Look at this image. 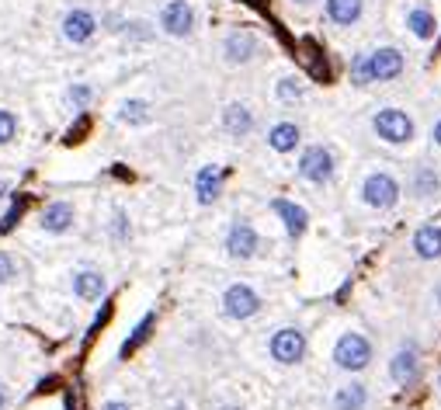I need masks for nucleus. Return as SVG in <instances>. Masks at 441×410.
<instances>
[{
  "mask_svg": "<svg viewBox=\"0 0 441 410\" xmlns=\"http://www.w3.org/2000/svg\"><path fill=\"white\" fill-rule=\"evenodd\" d=\"M403 53L396 46H382V49H372V53H358L351 59L348 73L355 87H368V83H386L396 81L403 73Z\"/></svg>",
  "mask_w": 441,
  "mask_h": 410,
  "instance_id": "f257e3e1",
  "label": "nucleus"
},
{
  "mask_svg": "<svg viewBox=\"0 0 441 410\" xmlns=\"http://www.w3.org/2000/svg\"><path fill=\"white\" fill-rule=\"evenodd\" d=\"M420 376H424V358H420V348H417L414 341L400 344L396 355L390 358V379L400 386V389H414V386L420 383Z\"/></svg>",
  "mask_w": 441,
  "mask_h": 410,
  "instance_id": "39448f33",
  "label": "nucleus"
},
{
  "mask_svg": "<svg viewBox=\"0 0 441 410\" xmlns=\"http://www.w3.org/2000/svg\"><path fill=\"white\" fill-rule=\"evenodd\" d=\"M14 136H18V118H14V111L0 108V146L11 143Z\"/></svg>",
  "mask_w": 441,
  "mask_h": 410,
  "instance_id": "7c9ffc66",
  "label": "nucleus"
},
{
  "mask_svg": "<svg viewBox=\"0 0 441 410\" xmlns=\"http://www.w3.org/2000/svg\"><path fill=\"white\" fill-rule=\"evenodd\" d=\"M219 410H243V407H236V404H226V407H219Z\"/></svg>",
  "mask_w": 441,
  "mask_h": 410,
  "instance_id": "58836bf2",
  "label": "nucleus"
},
{
  "mask_svg": "<svg viewBox=\"0 0 441 410\" xmlns=\"http://www.w3.org/2000/svg\"><path fill=\"white\" fill-rule=\"evenodd\" d=\"M400 181L392 178L390 170H372L368 178L362 181V202L368 209H379V212H386L392 209L396 202H400Z\"/></svg>",
  "mask_w": 441,
  "mask_h": 410,
  "instance_id": "20e7f679",
  "label": "nucleus"
},
{
  "mask_svg": "<svg viewBox=\"0 0 441 410\" xmlns=\"http://www.w3.org/2000/svg\"><path fill=\"white\" fill-rule=\"evenodd\" d=\"M160 28L171 35V39H188L195 31V7L188 0H171L163 4L160 11Z\"/></svg>",
  "mask_w": 441,
  "mask_h": 410,
  "instance_id": "9b49d317",
  "label": "nucleus"
},
{
  "mask_svg": "<svg viewBox=\"0 0 441 410\" xmlns=\"http://www.w3.org/2000/svg\"><path fill=\"white\" fill-rule=\"evenodd\" d=\"M153 324H156V317H153V313H146V317H143V320L132 327V337L126 341V344H122V352H118V355L129 358L132 352L139 348V344H146V341H150V330H153Z\"/></svg>",
  "mask_w": 441,
  "mask_h": 410,
  "instance_id": "a878e982",
  "label": "nucleus"
},
{
  "mask_svg": "<svg viewBox=\"0 0 441 410\" xmlns=\"http://www.w3.org/2000/svg\"><path fill=\"white\" fill-rule=\"evenodd\" d=\"M435 302H438V306H441V282H438V285H435Z\"/></svg>",
  "mask_w": 441,
  "mask_h": 410,
  "instance_id": "4c0bfd02",
  "label": "nucleus"
},
{
  "mask_svg": "<svg viewBox=\"0 0 441 410\" xmlns=\"http://www.w3.org/2000/svg\"><path fill=\"white\" fill-rule=\"evenodd\" d=\"M407 28L414 31L417 39H435V35H438V21H435V14H431L427 7L407 11Z\"/></svg>",
  "mask_w": 441,
  "mask_h": 410,
  "instance_id": "b1692460",
  "label": "nucleus"
},
{
  "mask_svg": "<svg viewBox=\"0 0 441 410\" xmlns=\"http://www.w3.org/2000/svg\"><path fill=\"white\" fill-rule=\"evenodd\" d=\"M108 233H111V240H115V244H129V237H132V222H129V216H126V209H115V212H111Z\"/></svg>",
  "mask_w": 441,
  "mask_h": 410,
  "instance_id": "bb28decb",
  "label": "nucleus"
},
{
  "mask_svg": "<svg viewBox=\"0 0 441 410\" xmlns=\"http://www.w3.org/2000/svg\"><path fill=\"white\" fill-rule=\"evenodd\" d=\"M4 195H7V181L0 178V202H4Z\"/></svg>",
  "mask_w": 441,
  "mask_h": 410,
  "instance_id": "c9c22d12",
  "label": "nucleus"
},
{
  "mask_svg": "<svg viewBox=\"0 0 441 410\" xmlns=\"http://www.w3.org/2000/svg\"><path fill=\"white\" fill-rule=\"evenodd\" d=\"M435 56H441V42H438V46H435Z\"/></svg>",
  "mask_w": 441,
  "mask_h": 410,
  "instance_id": "ea45409f",
  "label": "nucleus"
},
{
  "mask_svg": "<svg viewBox=\"0 0 441 410\" xmlns=\"http://www.w3.org/2000/svg\"><path fill=\"white\" fill-rule=\"evenodd\" d=\"M368 362H372L368 337L358 334V330L340 334L338 344H334V365H338L340 372H362V369H368Z\"/></svg>",
  "mask_w": 441,
  "mask_h": 410,
  "instance_id": "7ed1b4c3",
  "label": "nucleus"
},
{
  "mask_svg": "<svg viewBox=\"0 0 441 410\" xmlns=\"http://www.w3.org/2000/svg\"><path fill=\"white\" fill-rule=\"evenodd\" d=\"M438 393H441V376H438Z\"/></svg>",
  "mask_w": 441,
  "mask_h": 410,
  "instance_id": "79ce46f5",
  "label": "nucleus"
},
{
  "mask_svg": "<svg viewBox=\"0 0 441 410\" xmlns=\"http://www.w3.org/2000/svg\"><path fill=\"white\" fill-rule=\"evenodd\" d=\"M87 133H91V115H87V111H80V115H77V122H74V125L66 129L63 143H66V146H74V143H80V139L87 136Z\"/></svg>",
  "mask_w": 441,
  "mask_h": 410,
  "instance_id": "c85d7f7f",
  "label": "nucleus"
},
{
  "mask_svg": "<svg viewBox=\"0 0 441 410\" xmlns=\"http://www.w3.org/2000/svg\"><path fill=\"white\" fill-rule=\"evenodd\" d=\"M226 167L219 164H206L198 167V174H195V198H198V205H212V202H219V195L226 188Z\"/></svg>",
  "mask_w": 441,
  "mask_h": 410,
  "instance_id": "ddd939ff",
  "label": "nucleus"
},
{
  "mask_svg": "<svg viewBox=\"0 0 441 410\" xmlns=\"http://www.w3.org/2000/svg\"><path fill=\"white\" fill-rule=\"evenodd\" d=\"M410 195L420 198V202L438 198L441 195V170L438 167H431V164L414 167V174H410Z\"/></svg>",
  "mask_w": 441,
  "mask_h": 410,
  "instance_id": "a211bd4d",
  "label": "nucleus"
},
{
  "mask_svg": "<svg viewBox=\"0 0 441 410\" xmlns=\"http://www.w3.org/2000/svg\"><path fill=\"white\" fill-rule=\"evenodd\" d=\"M25 205H28V198H18V202L4 212V219H0V233H11V230L18 226V219L25 216Z\"/></svg>",
  "mask_w": 441,
  "mask_h": 410,
  "instance_id": "c756f323",
  "label": "nucleus"
},
{
  "mask_svg": "<svg viewBox=\"0 0 441 410\" xmlns=\"http://www.w3.org/2000/svg\"><path fill=\"white\" fill-rule=\"evenodd\" d=\"M260 296L247 285V282H233L226 292H223V313L230 317V320H250V317H258L260 313Z\"/></svg>",
  "mask_w": 441,
  "mask_h": 410,
  "instance_id": "1a4fd4ad",
  "label": "nucleus"
},
{
  "mask_svg": "<svg viewBox=\"0 0 441 410\" xmlns=\"http://www.w3.org/2000/svg\"><path fill=\"white\" fill-rule=\"evenodd\" d=\"M4 407H7V386L0 383V410H4Z\"/></svg>",
  "mask_w": 441,
  "mask_h": 410,
  "instance_id": "f704fd0d",
  "label": "nucleus"
},
{
  "mask_svg": "<svg viewBox=\"0 0 441 410\" xmlns=\"http://www.w3.org/2000/svg\"><path fill=\"white\" fill-rule=\"evenodd\" d=\"M59 31H63V39H66L70 46H87V42L98 35V18H94L87 7H74V11L63 14Z\"/></svg>",
  "mask_w": 441,
  "mask_h": 410,
  "instance_id": "9d476101",
  "label": "nucleus"
},
{
  "mask_svg": "<svg viewBox=\"0 0 441 410\" xmlns=\"http://www.w3.org/2000/svg\"><path fill=\"white\" fill-rule=\"evenodd\" d=\"M258 49H260V42L250 28H233V31L223 39V56H226L230 66H247V63L258 56Z\"/></svg>",
  "mask_w": 441,
  "mask_h": 410,
  "instance_id": "f8f14e48",
  "label": "nucleus"
},
{
  "mask_svg": "<svg viewBox=\"0 0 441 410\" xmlns=\"http://www.w3.org/2000/svg\"><path fill=\"white\" fill-rule=\"evenodd\" d=\"M223 129L233 139L250 136V133H254V111L247 108L243 101H230V105L223 108Z\"/></svg>",
  "mask_w": 441,
  "mask_h": 410,
  "instance_id": "f3484780",
  "label": "nucleus"
},
{
  "mask_svg": "<svg viewBox=\"0 0 441 410\" xmlns=\"http://www.w3.org/2000/svg\"><path fill=\"white\" fill-rule=\"evenodd\" d=\"M414 254L420 261H438L441 257V226L438 222H427L414 233Z\"/></svg>",
  "mask_w": 441,
  "mask_h": 410,
  "instance_id": "6ab92c4d",
  "label": "nucleus"
},
{
  "mask_svg": "<svg viewBox=\"0 0 441 410\" xmlns=\"http://www.w3.org/2000/svg\"><path fill=\"white\" fill-rule=\"evenodd\" d=\"M14 278H18V261L7 250H0V285L4 282H14Z\"/></svg>",
  "mask_w": 441,
  "mask_h": 410,
  "instance_id": "2f4dec72",
  "label": "nucleus"
},
{
  "mask_svg": "<svg viewBox=\"0 0 441 410\" xmlns=\"http://www.w3.org/2000/svg\"><path fill=\"white\" fill-rule=\"evenodd\" d=\"M74 219H77V212H74L70 202H49V205L39 212V226H42L46 233H52V237H59V233H70V230H74Z\"/></svg>",
  "mask_w": 441,
  "mask_h": 410,
  "instance_id": "2eb2a0df",
  "label": "nucleus"
},
{
  "mask_svg": "<svg viewBox=\"0 0 441 410\" xmlns=\"http://www.w3.org/2000/svg\"><path fill=\"white\" fill-rule=\"evenodd\" d=\"M299 139H303V133H299L295 122H275V125L268 129V146H271L275 153H292V150L299 146Z\"/></svg>",
  "mask_w": 441,
  "mask_h": 410,
  "instance_id": "aec40b11",
  "label": "nucleus"
},
{
  "mask_svg": "<svg viewBox=\"0 0 441 410\" xmlns=\"http://www.w3.org/2000/svg\"><path fill=\"white\" fill-rule=\"evenodd\" d=\"M275 94H278V101L295 105V101H303V98H306V81H303V77H295V73H285L282 81L275 83Z\"/></svg>",
  "mask_w": 441,
  "mask_h": 410,
  "instance_id": "393cba45",
  "label": "nucleus"
},
{
  "mask_svg": "<svg viewBox=\"0 0 441 410\" xmlns=\"http://www.w3.org/2000/svg\"><path fill=\"white\" fill-rule=\"evenodd\" d=\"M271 212L282 219V226H285V233L295 240V237H303L306 233V226H310V212L299 205V202H288V198H275L271 202Z\"/></svg>",
  "mask_w": 441,
  "mask_h": 410,
  "instance_id": "4468645a",
  "label": "nucleus"
},
{
  "mask_svg": "<svg viewBox=\"0 0 441 410\" xmlns=\"http://www.w3.org/2000/svg\"><path fill=\"white\" fill-rule=\"evenodd\" d=\"M299 178L306 185H316V188L330 185V178H334V153L327 146H306L303 157H299Z\"/></svg>",
  "mask_w": 441,
  "mask_h": 410,
  "instance_id": "423d86ee",
  "label": "nucleus"
},
{
  "mask_svg": "<svg viewBox=\"0 0 441 410\" xmlns=\"http://www.w3.org/2000/svg\"><path fill=\"white\" fill-rule=\"evenodd\" d=\"M167 410H191V407H188V404H171Z\"/></svg>",
  "mask_w": 441,
  "mask_h": 410,
  "instance_id": "e433bc0d",
  "label": "nucleus"
},
{
  "mask_svg": "<svg viewBox=\"0 0 441 410\" xmlns=\"http://www.w3.org/2000/svg\"><path fill=\"white\" fill-rule=\"evenodd\" d=\"M365 0H327V18L334 25H355L362 18Z\"/></svg>",
  "mask_w": 441,
  "mask_h": 410,
  "instance_id": "4be33fe9",
  "label": "nucleus"
},
{
  "mask_svg": "<svg viewBox=\"0 0 441 410\" xmlns=\"http://www.w3.org/2000/svg\"><path fill=\"white\" fill-rule=\"evenodd\" d=\"M368 407V389L362 383H344L334 393V410H365Z\"/></svg>",
  "mask_w": 441,
  "mask_h": 410,
  "instance_id": "412c9836",
  "label": "nucleus"
},
{
  "mask_svg": "<svg viewBox=\"0 0 441 410\" xmlns=\"http://www.w3.org/2000/svg\"><path fill=\"white\" fill-rule=\"evenodd\" d=\"M101 410H132V407L126 404V400H108V404H104Z\"/></svg>",
  "mask_w": 441,
  "mask_h": 410,
  "instance_id": "473e14b6",
  "label": "nucleus"
},
{
  "mask_svg": "<svg viewBox=\"0 0 441 410\" xmlns=\"http://www.w3.org/2000/svg\"><path fill=\"white\" fill-rule=\"evenodd\" d=\"M268 352L278 365H299L306 358V334L299 327H278L268 341Z\"/></svg>",
  "mask_w": 441,
  "mask_h": 410,
  "instance_id": "6e6552de",
  "label": "nucleus"
},
{
  "mask_svg": "<svg viewBox=\"0 0 441 410\" xmlns=\"http://www.w3.org/2000/svg\"><path fill=\"white\" fill-rule=\"evenodd\" d=\"M295 4H303V7H306V4H313V0H295Z\"/></svg>",
  "mask_w": 441,
  "mask_h": 410,
  "instance_id": "a19ab883",
  "label": "nucleus"
},
{
  "mask_svg": "<svg viewBox=\"0 0 441 410\" xmlns=\"http://www.w3.org/2000/svg\"><path fill=\"white\" fill-rule=\"evenodd\" d=\"M104 292H108V278L98 268H80V272H74V296L77 299L94 302V299H101Z\"/></svg>",
  "mask_w": 441,
  "mask_h": 410,
  "instance_id": "dca6fc26",
  "label": "nucleus"
},
{
  "mask_svg": "<svg viewBox=\"0 0 441 410\" xmlns=\"http://www.w3.org/2000/svg\"><path fill=\"white\" fill-rule=\"evenodd\" d=\"M431 139H435V143H438V146H441V118H438V122H435V129H431Z\"/></svg>",
  "mask_w": 441,
  "mask_h": 410,
  "instance_id": "72a5a7b5",
  "label": "nucleus"
},
{
  "mask_svg": "<svg viewBox=\"0 0 441 410\" xmlns=\"http://www.w3.org/2000/svg\"><path fill=\"white\" fill-rule=\"evenodd\" d=\"M115 118L122 122V125H146L150 122V101H143V98H126L118 111H115Z\"/></svg>",
  "mask_w": 441,
  "mask_h": 410,
  "instance_id": "5701e85b",
  "label": "nucleus"
},
{
  "mask_svg": "<svg viewBox=\"0 0 441 410\" xmlns=\"http://www.w3.org/2000/svg\"><path fill=\"white\" fill-rule=\"evenodd\" d=\"M372 133L390 146H410L417 136L414 118L403 108H379L372 115Z\"/></svg>",
  "mask_w": 441,
  "mask_h": 410,
  "instance_id": "f03ea898",
  "label": "nucleus"
},
{
  "mask_svg": "<svg viewBox=\"0 0 441 410\" xmlns=\"http://www.w3.org/2000/svg\"><path fill=\"white\" fill-rule=\"evenodd\" d=\"M223 247H226V254L233 261H250L260 250V237H258V230H254V222L250 219H233L230 230H226V237H223Z\"/></svg>",
  "mask_w": 441,
  "mask_h": 410,
  "instance_id": "0eeeda50",
  "label": "nucleus"
},
{
  "mask_svg": "<svg viewBox=\"0 0 441 410\" xmlns=\"http://www.w3.org/2000/svg\"><path fill=\"white\" fill-rule=\"evenodd\" d=\"M66 98H70V105H74L77 111H87L91 108V101H94V87H91V83H74Z\"/></svg>",
  "mask_w": 441,
  "mask_h": 410,
  "instance_id": "cd10ccee",
  "label": "nucleus"
}]
</instances>
